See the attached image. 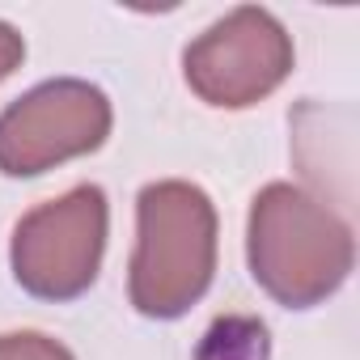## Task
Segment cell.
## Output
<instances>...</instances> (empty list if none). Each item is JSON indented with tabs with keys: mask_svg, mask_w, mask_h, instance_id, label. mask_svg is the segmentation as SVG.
I'll use <instances>...</instances> for the list:
<instances>
[{
	"mask_svg": "<svg viewBox=\"0 0 360 360\" xmlns=\"http://www.w3.org/2000/svg\"><path fill=\"white\" fill-rule=\"evenodd\" d=\"M246 263L276 305L314 309L347 284L356 238L326 200L297 183H267L250 200Z\"/></svg>",
	"mask_w": 360,
	"mask_h": 360,
	"instance_id": "cell-1",
	"label": "cell"
},
{
	"mask_svg": "<svg viewBox=\"0 0 360 360\" xmlns=\"http://www.w3.org/2000/svg\"><path fill=\"white\" fill-rule=\"evenodd\" d=\"M217 204L187 178H161L136 195V250L127 263V297L136 314L183 318L217 276Z\"/></svg>",
	"mask_w": 360,
	"mask_h": 360,
	"instance_id": "cell-2",
	"label": "cell"
},
{
	"mask_svg": "<svg viewBox=\"0 0 360 360\" xmlns=\"http://www.w3.org/2000/svg\"><path fill=\"white\" fill-rule=\"evenodd\" d=\"M110 208L98 183H81L39 208H30L9 246V267L22 292L39 301H77L94 288L106 259Z\"/></svg>",
	"mask_w": 360,
	"mask_h": 360,
	"instance_id": "cell-3",
	"label": "cell"
},
{
	"mask_svg": "<svg viewBox=\"0 0 360 360\" xmlns=\"http://www.w3.org/2000/svg\"><path fill=\"white\" fill-rule=\"evenodd\" d=\"M292 34L259 5H238L183 51V77L204 106L246 110L271 98L292 72Z\"/></svg>",
	"mask_w": 360,
	"mask_h": 360,
	"instance_id": "cell-4",
	"label": "cell"
},
{
	"mask_svg": "<svg viewBox=\"0 0 360 360\" xmlns=\"http://www.w3.org/2000/svg\"><path fill=\"white\" fill-rule=\"evenodd\" d=\"M110 98L81 81L56 77L0 110V174L39 178L72 157L98 153L110 136Z\"/></svg>",
	"mask_w": 360,
	"mask_h": 360,
	"instance_id": "cell-5",
	"label": "cell"
},
{
	"mask_svg": "<svg viewBox=\"0 0 360 360\" xmlns=\"http://www.w3.org/2000/svg\"><path fill=\"white\" fill-rule=\"evenodd\" d=\"M195 360H271L267 326H263L259 318H246V314L217 318V322L204 330Z\"/></svg>",
	"mask_w": 360,
	"mask_h": 360,
	"instance_id": "cell-6",
	"label": "cell"
},
{
	"mask_svg": "<svg viewBox=\"0 0 360 360\" xmlns=\"http://www.w3.org/2000/svg\"><path fill=\"white\" fill-rule=\"evenodd\" d=\"M0 360H77V356L43 330H9L0 335Z\"/></svg>",
	"mask_w": 360,
	"mask_h": 360,
	"instance_id": "cell-7",
	"label": "cell"
},
{
	"mask_svg": "<svg viewBox=\"0 0 360 360\" xmlns=\"http://www.w3.org/2000/svg\"><path fill=\"white\" fill-rule=\"evenodd\" d=\"M22 60H26V39H22V30L9 26V22H0V81H9V77L22 68Z\"/></svg>",
	"mask_w": 360,
	"mask_h": 360,
	"instance_id": "cell-8",
	"label": "cell"
}]
</instances>
